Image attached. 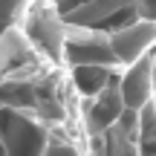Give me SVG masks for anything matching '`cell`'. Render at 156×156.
I'll return each instance as SVG.
<instances>
[{
  "mask_svg": "<svg viewBox=\"0 0 156 156\" xmlns=\"http://www.w3.org/2000/svg\"><path fill=\"white\" fill-rule=\"evenodd\" d=\"M110 41V52L116 55L119 67H130V64L142 61V58L153 55L156 49V20L153 17H139V20L119 26L107 32Z\"/></svg>",
  "mask_w": 156,
  "mask_h": 156,
  "instance_id": "cell-1",
  "label": "cell"
},
{
  "mask_svg": "<svg viewBox=\"0 0 156 156\" xmlns=\"http://www.w3.org/2000/svg\"><path fill=\"white\" fill-rule=\"evenodd\" d=\"M113 73L110 67H73V84L84 98H95L104 87L113 84Z\"/></svg>",
  "mask_w": 156,
  "mask_h": 156,
  "instance_id": "cell-3",
  "label": "cell"
},
{
  "mask_svg": "<svg viewBox=\"0 0 156 156\" xmlns=\"http://www.w3.org/2000/svg\"><path fill=\"white\" fill-rule=\"evenodd\" d=\"M116 90L122 95L124 110L139 113L145 104L153 101V55L124 67V75L116 78Z\"/></svg>",
  "mask_w": 156,
  "mask_h": 156,
  "instance_id": "cell-2",
  "label": "cell"
}]
</instances>
